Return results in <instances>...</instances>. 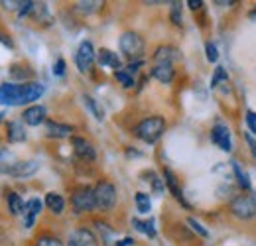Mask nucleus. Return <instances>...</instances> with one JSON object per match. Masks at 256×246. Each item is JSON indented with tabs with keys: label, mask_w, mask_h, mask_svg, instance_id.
<instances>
[{
	"label": "nucleus",
	"mask_w": 256,
	"mask_h": 246,
	"mask_svg": "<svg viewBox=\"0 0 256 246\" xmlns=\"http://www.w3.org/2000/svg\"><path fill=\"white\" fill-rule=\"evenodd\" d=\"M71 207L75 213H87L96 207L95 203V189L91 187H81L71 195Z\"/></svg>",
	"instance_id": "423d86ee"
},
{
	"label": "nucleus",
	"mask_w": 256,
	"mask_h": 246,
	"mask_svg": "<svg viewBox=\"0 0 256 246\" xmlns=\"http://www.w3.org/2000/svg\"><path fill=\"white\" fill-rule=\"evenodd\" d=\"M164 130H166V120L160 118V116H150V118L142 120V122L134 128V134L140 140H144L148 144H154L162 134H164Z\"/></svg>",
	"instance_id": "f03ea898"
},
{
	"label": "nucleus",
	"mask_w": 256,
	"mask_h": 246,
	"mask_svg": "<svg viewBox=\"0 0 256 246\" xmlns=\"http://www.w3.org/2000/svg\"><path fill=\"white\" fill-rule=\"evenodd\" d=\"M134 199H136V209L140 213H148L150 211V197L146 193H136Z\"/></svg>",
	"instance_id": "a878e982"
},
{
	"label": "nucleus",
	"mask_w": 256,
	"mask_h": 246,
	"mask_svg": "<svg viewBox=\"0 0 256 246\" xmlns=\"http://www.w3.org/2000/svg\"><path fill=\"white\" fill-rule=\"evenodd\" d=\"M132 224H134V228H136V230H140V232L148 234L150 238H154V236H156L154 220H138V218H132Z\"/></svg>",
	"instance_id": "5701e85b"
},
{
	"label": "nucleus",
	"mask_w": 256,
	"mask_h": 246,
	"mask_svg": "<svg viewBox=\"0 0 256 246\" xmlns=\"http://www.w3.org/2000/svg\"><path fill=\"white\" fill-rule=\"evenodd\" d=\"M244 140H246V144H250V150H252V154H254V158H256V140L250 134H244Z\"/></svg>",
	"instance_id": "4c0bfd02"
},
{
	"label": "nucleus",
	"mask_w": 256,
	"mask_h": 246,
	"mask_svg": "<svg viewBox=\"0 0 256 246\" xmlns=\"http://www.w3.org/2000/svg\"><path fill=\"white\" fill-rule=\"evenodd\" d=\"M134 244V240L132 238H124L122 242H116V246H132Z\"/></svg>",
	"instance_id": "a19ab883"
},
{
	"label": "nucleus",
	"mask_w": 256,
	"mask_h": 246,
	"mask_svg": "<svg viewBox=\"0 0 256 246\" xmlns=\"http://www.w3.org/2000/svg\"><path fill=\"white\" fill-rule=\"evenodd\" d=\"M24 207H26V203L20 199V195L10 191L8 193V209H10V213L12 215H20V213H24Z\"/></svg>",
	"instance_id": "4be33fe9"
},
{
	"label": "nucleus",
	"mask_w": 256,
	"mask_h": 246,
	"mask_svg": "<svg viewBox=\"0 0 256 246\" xmlns=\"http://www.w3.org/2000/svg\"><path fill=\"white\" fill-rule=\"evenodd\" d=\"M98 63L102 65V67H110V69H114V71H118V67H120V60H118V56L114 54V52H110V50H100L98 52Z\"/></svg>",
	"instance_id": "a211bd4d"
},
{
	"label": "nucleus",
	"mask_w": 256,
	"mask_h": 246,
	"mask_svg": "<svg viewBox=\"0 0 256 246\" xmlns=\"http://www.w3.org/2000/svg\"><path fill=\"white\" fill-rule=\"evenodd\" d=\"M40 211H42V201L40 199H30L28 203H26V207H24V224H26V228H32L34 226V220H36V216L40 215Z\"/></svg>",
	"instance_id": "2eb2a0df"
},
{
	"label": "nucleus",
	"mask_w": 256,
	"mask_h": 246,
	"mask_svg": "<svg viewBox=\"0 0 256 246\" xmlns=\"http://www.w3.org/2000/svg\"><path fill=\"white\" fill-rule=\"evenodd\" d=\"M164 182H166V185L170 187V191L174 193V197L182 203V205H186V207H190L188 203H186V199H184V193H182V189H180V185H178V180H176V176H174V172L172 170H164Z\"/></svg>",
	"instance_id": "dca6fc26"
},
{
	"label": "nucleus",
	"mask_w": 256,
	"mask_h": 246,
	"mask_svg": "<svg viewBox=\"0 0 256 246\" xmlns=\"http://www.w3.org/2000/svg\"><path fill=\"white\" fill-rule=\"evenodd\" d=\"M205 52H207V60H209L211 63H215L217 60H219V52H217V46H215L213 42H207Z\"/></svg>",
	"instance_id": "c756f323"
},
{
	"label": "nucleus",
	"mask_w": 256,
	"mask_h": 246,
	"mask_svg": "<svg viewBox=\"0 0 256 246\" xmlns=\"http://www.w3.org/2000/svg\"><path fill=\"white\" fill-rule=\"evenodd\" d=\"M12 75H14V77H22V75H24V77H30L32 71H28V69H22V71H20L18 65H14V67H12Z\"/></svg>",
	"instance_id": "c9c22d12"
},
{
	"label": "nucleus",
	"mask_w": 256,
	"mask_h": 246,
	"mask_svg": "<svg viewBox=\"0 0 256 246\" xmlns=\"http://www.w3.org/2000/svg\"><path fill=\"white\" fill-rule=\"evenodd\" d=\"M230 166H232V170H234V174H236V180H238L240 187H242V189H250V180H248V176L242 172V168H240L236 162H232Z\"/></svg>",
	"instance_id": "393cba45"
},
{
	"label": "nucleus",
	"mask_w": 256,
	"mask_h": 246,
	"mask_svg": "<svg viewBox=\"0 0 256 246\" xmlns=\"http://www.w3.org/2000/svg\"><path fill=\"white\" fill-rule=\"evenodd\" d=\"M42 92H44V87L40 83H24V85L6 83L0 87V104L20 106V104L38 100Z\"/></svg>",
	"instance_id": "f257e3e1"
},
{
	"label": "nucleus",
	"mask_w": 256,
	"mask_h": 246,
	"mask_svg": "<svg viewBox=\"0 0 256 246\" xmlns=\"http://www.w3.org/2000/svg\"><path fill=\"white\" fill-rule=\"evenodd\" d=\"M83 100H85V104H87V108L93 112V116H95L96 120H102L104 118V114H102V108L96 104V100L93 98V96H89V94H85L83 96Z\"/></svg>",
	"instance_id": "b1692460"
},
{
	"label": "nucleus",
	"mask_w": 256,
	"mask_h": 246,
	"mask_svg": "<svg viewBox=\"0 0 256 246\" xmlns=\"http://www.w3.org/2000/svg\"><path fill=\"white\" fill-rule=\"evenodd\" d=\"M6 134H8L10 142H24L26 140V130H24V124L20 120H12V122L6 124Z\"/></svg>",
	"instance_id": "f3484780"
},
{
	"label": "nucleus",
	"mask_w": 256,
	"mask_h": 246,
	"mask_svg": "<svg viewBox=\"0 0 256 246\" xmlns=\"http://www.w3.org/2000/svg\"><path fill=\"white\" fill-rule=\"evenodd\" d=\"M20 164L18 156L10 150H0V174H12L16 170V166Z\"/></svg>",
	"instance_id": "4468645a"
},
{
	"label": "nucleus",
	"mask_w": 256,
	"mask_h": 246,
	"mask_svg": "<svg viewBox=\"0 0 256 246\" xmlns=\"http://www.w3.org/2000/svg\"><path fill=\"white\" fill-rule=\"evenodd\" d=\"M140 65H142L140 62L130 63V65H128V69H126V73H134V71H138V67H140Z\"/></svg>",
	"instance_id": "ea45409f"
},
{
	"label": "nucleus",
	"mask_w": 256,
	"mask_h": 246,
	"mask_svg": "<svg viewBox=\"0 0 256 246\" xmlns=\"http://www.w3.org/2000/svg\"><path fill=\"white\" fill-rule=\"evenodd\" d=\"M54 73H56V75H60V77H62V75L65 73V62H64V60H58V62H56Z\"/></svg>",
	"instance_id": "e433bc0d"
},
{
	"label": "nucleus",
	"mask_w": 256,
	"mask_h": 246,
	"mask_svg": "<svg viewBox=\"0 0 256 246\" xmlns=\"http://www.w3.org/2000/svg\"><path fill=\"white\" fill-rule=\"evenodd\" d=\"M38 170H40V162L38 160H24V162H20L16 166V170L10 176L16 178V180H26V178H32Z\"/></svg>",
	"instance_id": "9b49d317"
},
{
	"label": "nucleus",
	"mask_w": 256,
	"mask_h": 246,
	"mask_svg": "<svg viewBox=\"0 0 256 246\" xmlns=\"http://www.w3.org/2000/svg\"><path fill=\"white\" fill-rule=\"evenodd\" d=\"M0 120H2V116H0Z\"/></svg>",
	"instance_id": "37998d69"
},
{
	"label": "nucleus",
	"mask_w": 256,
	"mask_h": 246,
	"mask_svg": "<svg viewBox=\"0 0 256 246\" xmlns=\"http://www.w3.org/2000/svg\"><path fill=\"white\" fill-rule=\"evenodd\" d=\"M152 77L158 79L160 83H172L176 77V69L172 63H156L152 67Z\"/></svg>",
	"instance_id": "f8f14e48"
},
{
	"label": "nucleus",
	"mask_w": 256,
	"mask_h": 246,
	"mask_svg": "<svg viewBox=\"0 0 256 246\" xmlns=\"http://www.w3.org/2000/svg\"><path fill=\"white\" fill-rule=\"evenodd\" d=\"M118 46H120V52L130 60L142 58L144 54V40L136 32H124L118 40Z\"/></svg>",
	"instance_id": "20e7f679"
},
{
	"label": "nucleus",
	"mask_w": 256,
	"mask_h": 246,
	"mask_svg": "<svg viewBox=\"0 0 256 246\" xmlns=\"http://www.w3.org/2000/svg\"><path fill=\"white\" fill-rule=\"evenodd\" d=\"M188 4H190V8H192V10H197V8H201V4H203V2H201V0H188Z\"/></svg>",
	"instance_id": "58836bf2"
},
{
	"label": "nucleus",
	"mask_w": 256,
	"mask_h": 246,
	"mask_svg": "<svg viewBox=\"0 0 256 246\" xmlns=\"http://www.w3.org/2000/svg\"><path fill=\"white\" fill-rule=\"evenodd\" d=\"M148 176H150V184H152V187H154L156 195H162V193H164V184L160 182V178H158L154 172H148Z\"/></svg>",
	"instance_id": "473e14b6"
},
{
	"label": "nucleus",
	"mask_w": 256,
	"mask_h": 246,
	"mask_svg": "<svg viewBox=\"0 0 256 246\" xmlns=\"http://www.w3.org/2000/svg\"><path fill=\"white\" fill-rule=\"evenodd\" d=\"M170 16H172V22H174L176 26H180V24H182V2H172Z\"/></svg>",
	"instance_id": "cd10ccee"
},
{
	"label": "nucleus",
	"mask_w": 256,
	"mask_h": 246,
	"mask_svg": "<svg viewBox=\"0 0 256 246\" xmlns=\"http://www.w3.org/2000/svg\"><path fill=\"white\" fill-rule=\"evenodd\" d=\"M211 140L215 142V146H219L223 152L232 150V140H230V130L224 124H215L211 130Z\"/></svg>",
	"instance_id": "6e6552de"
},
{
	"label": "nucleus",
	"mask_w": 256,
	"mask_h": 246,
	"mask_svg": "<svg viewBox=\"0 0 256 246\" xmlns=\"http://www.w3.org/2000/svg\"><path fill=\"white\" fill-rule=\"evenodd\" d=\"M46 205H48V209H50L52 213L62 215L65 209V199L62 195H58V193H48V195H46Z\"/></svg>",
	"instance_id": "6ab92c4d"
},
{
	"label": "nucleus",
	"mask_w": 256,
	"mask_h": 246,
	"mask_svg": "<svg viewBox=\"0 0 256 246\" xmlns=\"http://www.w3.org/2000/svg\"><path fill=\"white\" fill-rule=\"evenodd\" d=\"M95 203L100 211H110L116 203V187L110 182H98L95 185Z\"/></svg>",
	"instance_id": "39448f33"
},
{
	"label": "nucleus",
	"mask_w": 256,
	"mask_h": 246,
	"mask_svg": "<svg viewBox=\"0 0 256 246\" xmlns=\"http://www.w3.org/2000/svg\"><path fill=\"white\" fill-rule=\"evenodd\" d=\"M178 58H180V54L174 48H168V46L158 48L156 54H154V62L156 63H172L174 60H178Z\"/></svg>",
	"instance_id": "aec40b11"
},
{
	"label": "nucleus",
	"mask_w": 256,
	"mask_h": 246,
	"mask_svg": "<svg viewBox=\"0 0 256 246\" xmlns=\"http://www.w3.org/2000/svg\"><path fill=\"white\" fill-rule=\"evenodd\" d=\"M73 150H75V154L77 158H81V160H87V162H93L96 158L95 154V148L85 140V138H79V136H75L73 140Z\"/></svg>",
	"instance_id": "9d476101"
},
{
	"label": "nucleus",
	"mask_w": 256,
	"mask_h": 246,
	"mask_svg": "<svg viewBox=\"0 0 256 246\" xmlns=\"http://www.w3.org/2000/svg\"><path fill=\"white\" fill-rule=\"evenodd\" d=\"M230 213L242 220H248L256 216V195L254 193H242L236 199L230 201Z\"/></svg>",
	"instance_id": "7ed1b4c3"
},
{
	"label": "nucleus",
	"mask_w": 256,
	"mask_h": 246,
	"mask_svg": "<svg viewBox=\"0 0 256 246\" xmlns=\"http://www.w3.org/2000/svg\"><path fill=\"white\" fill-rule=\"evenodd\" d=\"M22 118H24V122L30 124V126H38V124H42L46 120V108L42 104H34V106L24 110Z\"/></svg>",
	"instance_id": "ddd939ff"
},
{
	"label": "nucleus",
	"mask_w": 256,
	"mask_h": 246,
	"mask_svg": "<svg viewBox=\"0 0 256 246\" xmlns=\"http://www.w3.org/2000/svg\"><path fill=\"white\" fill-rule=\"evenodd\" d=\"M100 2H77V10H83V12H93L95 8H98Z\"/></svg>",
	"instance_id": "72a5a7b5"
},
{
	"label": "nucleus",
	"mask_w": 256,
	"mask_h": 246,
	"mask_svg": "<svg viewBox=\"0 0 256 246\" xmlns=\"http://www.w3.org/2000/svg\"><path fill=\"white\" fill-rule=\"evenodd\" d=\"M228 81V77H226V73H224L223 67H217V71H215V75H213V87H219L221 83H226Z\"/></svg>",
	"instance_id": "7c9ffc66"
},
{
	"label": "nucleus",
	"mask_w": 256,
	"mask_h": 246,
	"mask_svg": "<svg viewBox=\"0 0 256 246\" xmlns=\"http://www.w3.org/2000/svg\"><path fill=\"white\" fill-rule=\"evenodd\" d=\"M48 136H54V138H67L71 136L73 128L67 126V124H60V122H48Z\"/></svg>",
	"instance_id": "412c9836"
},
{
	"label": "nucleus",
	"mask_w": 256,
	"mask_h": 246,
	"mask_svg": "<svg viewBox=\"0 0 256 246\" xmlns=\"http://www.w3.org/2000/svg\"><path fill=\"white\" fill-rule=\"evenodd\" d=\"M36 246H64V244H62V240L56 238V236H42V238H38Z\"/></svg>",
	"instance_id": "2f4dec72"
},
{
	"label": "nucleus",
	"mask_w": 256,
	"mask_h": 246,
	"mask_svg": "<svg viewBox=\"0 0 256 246\" xmlns=\"http://www.w3.org/2000/svg\"><path fill=\"white\" fill-rule=\"evenodd\" d=\"M67 246H98V240H96V236L91 230H87V228H77V230H73V232L69 234Z\"/></svg>",
	"instance_id": "1a4fd4ad"
},
{
	"label": "nucleus",
	"mask_w": 256,
	"mask_h": 246,
	"mask_svg": "<svg viewBox=\"0 0 256 246\" xmlns=\"http://www.w3.org/2000/svg\"><path fill=\"white\" fill-rule=\"evenodd\" d=\"M246 124H248V130H252L256 134V112H252V110L246 112Z\"/></svg>",
	"instance_id": "f704fd0d"
},
{
	"label": "nucleus",
	"mask_w": 256,
	"mask_h": 246,
	"mask_svg": "<svg viewBox=\"0 0 256 246\" xmlns=\"http://www.w3.org/2000/svg\"><path fill=\"white\" fill-rule=\"evenodd\" d=\"M75 63H77V69L81 73H85V71H89L93 67V63H95V52H93L91 42H83L79 46V50L75 54Z\"/></svg>",
	"instance_id": "0eeeda50"
},
{
	"label": "nucleus",
	"mask_w": 256,
	"mask_h": 246,
	"mask_svg": "<svg viewBox=\"0 0 256 246\" xmlns=\"http://www.w3.org/2000/svg\"><path fill=\"white\" fill-rule=\"evenodd\" d=\"M114 77H116V79L122 83V87H126V89L134 87V79H132V75H130V73H126V71L118 69V71H114Z\"/></svg>",
	"instance_id": "bb28decb"
},
{
	"label": "nucleus",
	"mask_w": 256,
	"mask_h": 246,
	"mask_svg": "<svg viewBox=\"0 0 256 246\" xmlns=\"http://www.w3.org/2000/svg\"><path fill=\"white\" fill-rule=\"evenodd\" d=\"M250 18H256V10H252V12H250Z\"/></svg>",
	"instance_id": "79ce46f5"
},
{
	"label": "nucleus",
	"mask_w": 256,
	"mask_h": 246,
	"mask_svg": "<svg viewBox=\"0 0 256 246\" xmlns=\"http://www.w3.org/2000/svg\"><path fill=\"white\" fill-rule=\"evenodd\" d=\"M188 224L192 226V228L195 230V232H197V234H199V236H203V238H207V236H209L207 228H205V226H203L199 220H195V218H192V216H190V218H188Z\"/></svg>",
	"instance_id": "c85d7f7f"
}]
</instances>
